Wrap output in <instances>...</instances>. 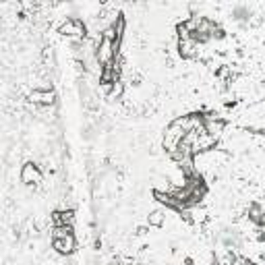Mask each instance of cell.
<instances>
[{
	"label": "cell",
	"instance_id": "9",
	"mask_svg": "<svg viewBox=\"0 0 265 265\" xmlns=\"http://www.w3.org/2000/svg\"><path fill=\"white\" fill-rule=\"evenodd\" d=\"M185 265H193V261L191 259H185Z\"/></svg>",
	"mask_w": 265,
	"mask_h": 265
},
{
	"label": "cell",
	"instance_id": "4",
	"mask_svg": "<svg viewBox=\"0 0 265 265\" xmlns=\"http://www.w3.org/2000/svg\"><path fill=\"white\" fill-rule=\"evenodd\" d=\"M29 100H31L33 104H44V106H48V104L54 102V93L48 91V89H35V91H31Z\"/></svg>",
	"mask_w": 265,
	"mask_h": 265
},
{
	"label": "cell",
	"instance_id": "2",
	"mask_svg": "<svg viewBox=\"0 0 265 265\" xmlns=\"http://www.w3.org/2000/svg\"><path fill=\"white\" fill-rule=\"evenodd\" d=\"M58 33L64 37H85V25H83L81 19H66L60 27H58Z\"/></svg>",
	"mask_w": 265,
	"mask_h": 265
},
{
	"label": "cell",
	"instance_id": "3",
	"mask_svg": "<svg viewBox=\"0 0 265 265\" xmlns=\"http://www.w3.org/2000/svg\"><path fill=\"white\" fill-rule=\"evenodd\" d=\"M41 172H39V168L33 164V162H27L25 166H23V170H21V180L27 185V187H35V185H39L41 183Z\"/></svg>",
	"mask_w": 265,
	"mask_h": 265
},
{
	"label": "cell",
	"instance_id": "7",
	"mask_svg": "<svg viewBox=\"0 0 265 265\" xmlns=\"http://www.w3.org/2000/svg\"><path fill=\"white\" fill-rule=\"evenodd\" d=\"M164 224V212H153L151 216H149V226H162Z\"/></svg>",
	"mask_w": 265,
	"mask_h": 265
},
{
	"label": "cell",
	"instance_id": "5",
	"mask_svg": "<svg viewBox=\"0 0 265 265\" xmlns=\"http://www.w3.org/2000/svg\"><path fill=\"white\" fill-rule=\"evenodd\" d=\"M54 226L60 228V226H73V212H54L52 216Z\"/></svg>",
	"mask_w": 265,
	"mask_h": 265
},
{
	"label": "cell",
	"instance_id": "8",
	"mask_svg": "<svg viewBox=\"0 0 265 265\" xmlns=\"http://www.w3.org/2000/svg\"><path fill=\"white\" fill-rule=\"evenodd\" d=\"M122 89H124V87H122L120 81L112 83V85H110V95H108V97H110V100H114V97H120V95H122Z\"/></svg>",
	"mask_w": 265,
	"mask_h": 265
},
{
	"label": "cell",
	"instance_id": "1",
	"mask_svg": "<svg viewBox=\"0 0 265 265\" xmlns=\"http://www.w3.org/2000/svg\"><path fill=\"white\" fill-rule=\"evenodd\" d=\"M52 247L56 249L60 255H71V253H75L77 241H75V236H73V226H60V228H54V234H52Z\"/></svg>",
	"mask_w": 265,
	"mask_h": 265
},
{
	"label": "cell",
	"instance_id": "6",
	"mask_svg": "<svg viewBox=\"0 0 265 265\" xmlns=\"http://www.w3.org/2000/svg\"><path fill=\"white\" fill-rule=\"evenodd\" d=\"M178 48H180V56H183V58H191V56H195V48H197V41H195L193 37L180 39Z\"/></svg>",
	"mask_w": 265,
	"mask_h": 265
}]
</instances>
